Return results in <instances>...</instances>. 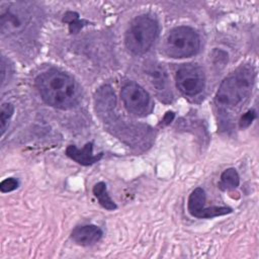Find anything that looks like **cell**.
<instances>
[{"mask_svg":"<svg viewBox=\"0 0 259 259\" xmlns=\"http://www.w3.org/2000/svg\"><path fill=\"white\" fill-rule=\"evenodd\" d=\"M42 100L56 108L69 109L81 100V88L73 77L58 69H49L35 79Z\"/></svg>","mask_w":259,"mask_h":259,"instance_id":"cell-1","label":"cell"},{"mask_svg":"<svg viewBox=\"0 0 259 259\" xmlns=\"http://www.w3.org/2000/svg\"><path fill=\"white\" fill-rule=\"evenodd\" d=\"M255 80L252 66H242L229 75L220 85L214 102L223 111L234 110L251 94Z\"/></svg>","mask_w":259,"mask_h":259,"instance_id":"cell-2","label":"cell"},{"mask_svg":"<svg viewBox=\"0 0 259 259\" xmlns=\"http://www.w3.org/2000/svg\"><path fill=\"white\" fill-rule=\"evenodd\" d=\"M158 30V23L151 16L140 15L136 17L125 32L126 49L136 55L145 54L154 44Z\"/></svg>","mask_w":259,"mask_h":259,"instance_id":"cell-3","label":"cell"},{"mask_svg":"<svg viewBox=\"0 0 259 259\" xmlns=\"http://www.w3.org/2000/svg\"><path fill=\"white\" fill-rule=\"evenodd\" d=\"M200 48L198 33L189 26H177L169 31L164 44L167 56L174 59L188 58L195 55Z\"/></svg>","mask_w":259,"mask_h":259,"instance_id":"cell-4","label":"cell"},{"mask_svg":"<svg viewBox=\"0 0 259 259\" xmlns=\"http://www.w3.org/2000/svg\"><path fill=\"white\" fill-rule=\"evenodd\" d=\"M121 99L126 110L136 116H145L152 110L149 93L138 83L127 82L120 91Z\"/></svg>","mask_w":259,"mask_h":259,"instance_id":"cell-5","label":"cell"},{"mask_svg":"<svg viewBox=\"0 0 259 259\" xmlns=\"http://www.w3.org/2000/svg\"><path fill=\"white\" fill-rule=\"evenodd\" d=\"M175 80L178 90L187 96L199 94L205 84L203 70L196 64H184L179 67Z\"/></svg>","mask_w":259,"mask_h":259,"instance_id":"cell-6","label":"cell"},{"mask_svg":"<svg viewBox=\"0 0 259 259\" xmlns=\"http://www.w3.org/2000/svg\"><path fill=\"white\" fill-rule=\"evenodd\" d=\"M205 192L201 187H196L189 195L187 209L192 217L198 219H210L219 215H225L232 212L228 206H205Z\"/></svg>","mask_w":259,"mask_h":259,"instance_id":"cell-7","label":"cell"},{"mask_svg":"<svg viewBox=\"0 0 259 259\" xmlns=\"http://www.w3.org/2000/svg\"><path fill=\"white\" fill-rule=\"evenodd\" d=\"M66 155L72 160H74L75 162L84 166H88V165L94 164L95 162H98L102 158L103 153L94 155L93 143L90 142V143H87L82 149H78L74 145L68 146L66 149Z\"/></svg>","mask_w":259,"mask_h":259,"instance_id":"cell-8","label":"cell"},{"mask_svg":"<svg viewBox=\"0 0 259 259\" xmlns=\"http://www.w3.org/2000/svg\"><path fill=\"white\" fill-rule=\"evenodd\" d=\"M1 31L11 32L16 31L23 27V22L28 21V15H25L22 11L15 10L13 8L2 9L1 11Z\"/></svg>","mask_w":259,"mask_h":259,"instance_id":"cell-9","label":"cell"},{"mask_svg":"<svg viewBox=\"0 0 259 259\" xmlns=\"http://www.w3.org/2000/svg\"><path fill=\"white\" fill-rule=\"evenodd\" d=\"M71 237L78 245L88 246L100 240L102 237V230L95 225L79 226L72 231Z\"/></svg>","mask_w":259,"mask_h":259,"instance_id":"cell-10","label":"cell"},{"mask_svg":"<svg viewBox=\"0 0 259 259\" xmlns=\"http://www.w3.org/2000/svg\"><path fill=\"white\" fill-rule=\"evenodd\" d=\"M147 73L156 90L161 93V98H170L169 79L166 71L158 65H153L147 70Z\"/></svg>","mask_w":259,"mask_h":259,"instance_id":"cell-11","label":"cell"},{"mask_svg":"<svg viewBox=\"0 0 259 259\" xmlns=\"http://www.w3.org/2000/svg\"><path fill=\"white\" fill-rule=\"evenodd\" d=\"M93 194L97 197L99 203L108 210H114L116 208V204L110 198L107 193L106 184L104 182H98L93 187Z\"/></svg>","mask_w":259,"mask_h":259,"instance_id":"cell-12","label":"cell"},{"mask_svg":"<svg viewBox=\"0 0 259 259\" xmlns=\"http://www.w3.org/2000/svg\"><path fill=\"white\" fill-rule=\"evenodd\" d=\"M239 184H240V177L236 169L229 168L222 173L220 186L223 189H226V190L235 189L239 186Z\"/></svg>","mask_w":259,"mask_h":259,"instance_id":"cell-13","label":"cell"},{"mask_svg":"<svg viewBox=\"0 0 259 259\" xmlns=\"http://www.w3.org/2000/svg\"><path fill=\"white\" fill-rule=\"evenodd\" d=\"M13 112H14V106L11 103H3L1 105L0 121H1V133H2V135L5 132L8 120L13 115Z\"/></svg>","mask_w":259,"mask_h":259,"instance_id":"cell-14","label":"cell"},{"mask_svg":"<svg viewBox=\"0 0 259 259\" xmlns=\"http://www.w3.org/2000/svg\"><path fill=\"white\" fill-rule=\"evenodd\" d=\"M18 181L15 178H6L4 179L1 183H0V190L2 192H9L12 191L14 189H16L18 187Z\"/></svg>","mask_w":259,"mask_h":259,"instance_id":"cell-15","label":"cell"},{"mask_svg":"<svg viewBox=\"0 0 259 259\" xmlns=\"http://www.w3.org/2000/svg\"><path fill=\"white\" fill-rule=\"evenodd\" d=\"M255 117H256L255 111H254V110H249L248 112H246L245 114L242 115L241 120H240V126H241V127H247V126H249V125L252 123V121L254 120Z\"/></svg>","mask_w":259,"mask_h":259,"instance_id":"cell-16","label":"cell"},{"mask_svg":"<svg viewBox=\"0 0 259 259\" xmlns=\"http://www.w3.org/2000/svg\"><path fill=\"white\" fill-rule=\"evenodd\" d=\"M174 113L172 112V111H168V112H166V114L164 115V117L162 118V123L164 124V125H167V124H169L172 120H173V118H174Z\"/></svg>","mask_w":259,"mask_h":259,"instance_id":"cell-17","label":"cell"}]
</instances>
